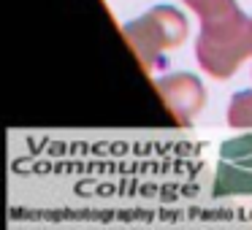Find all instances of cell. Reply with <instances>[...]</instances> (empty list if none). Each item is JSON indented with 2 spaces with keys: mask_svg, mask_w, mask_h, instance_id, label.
Segmentation results:
<instances>
[]
</instances>
